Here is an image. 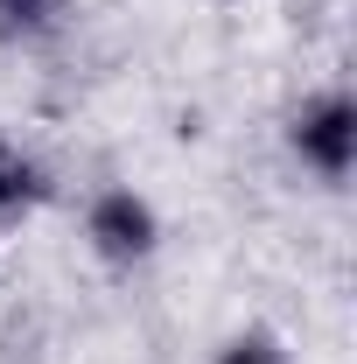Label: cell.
I'll use <instances>...</instances> for the list:
<instances>
[{
  "label": "cell",
  "mask_w": 357,
  "mask_h": 364,
  "mask_svg": "<svg viewBox=\"0 0 357 364\" xmlns=\"http://www.w3.org/2000/svg\"><path fill=\"white\" fill-rule=\"evenodd\" d=\"M21 203H36V168L0 140V218H14Z\"/></svg>",
  "instance_id": "3957f363"
},
{
  "label": "cell",
  "mask_w": 357,
  "mask_h": 364,
  "mask_svg": "<svg viewBox=\"0 0 357 364\" xmlns=\"http://www.w3.org/2000/svg\"><path fill=\"white\" fill-rule=\"evenodd\" d=\"M224 364H280V350L260 343V336H245V343H231V350H224Z\"/></svg>",
  "instance_id": "5b68a950"
},
{
  "label": "cell",
  "mask_w": 357,
  "mask_h": 364,
  "mask_svg": "<svg viewBox=\"0 0 357 364\" xmlns=\"http://www.w3.org/2000/svg\"><path fill=\"white\" fill-rule=\"evenodd\" d=\"M294 147L309 154L322 176H351V154H357V112L351 98H322L294 119Z\"/></svg>",
  "instance_id": "6da1fadb"
},
{
  "label": "cell",
  "mask_w": 357,
  "mask_h": 364,
  "mask_svg": "<svg viewBox=\"0 0 357 364\" xmlns=\"http://www.w3.org/2000/svg\"><path fill=\"white\" fill-rule=\"evenodd\" d=\"M49 0H0V36H28V28H43Z\"/></svg>",
  "instance_id": "277c9868"
},
{
  "label": "cell",
  "mask_w": 357,
  "mask_h": 364,
  "mask_svg": "<svg viewBox=\"0 0 357 364\" xmlns=\"http://www.w3.org/2000/svg\"><path fill=\"white\" fill-rule=\"evenodd\" d=\"M91 238H98L105 259H140L154 245V218H147V203H134V196H98Z\"/></svg>",
  "instance_id": "7a4b0ae2"
}]
</instances>
